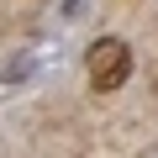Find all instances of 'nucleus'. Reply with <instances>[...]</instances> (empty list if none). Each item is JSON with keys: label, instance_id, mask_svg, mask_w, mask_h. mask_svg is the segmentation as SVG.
<instances>
[{"label": "nucleus", "instance_id": "nucleus-1", "mask_svg": "<svg viewBox=\"0 0 158 158\" xmlns=\"http://www.w3.org/2000/svg\"><path fill=\"white\" fill-rule=\"evenodd\" d=\"M85 74H90L95 90H121L127 79H132V48H127L121 37H100V42H90V53H85Z\"/></svg>", "mask_w": 158, "mask_h": 158}]
</instances>
